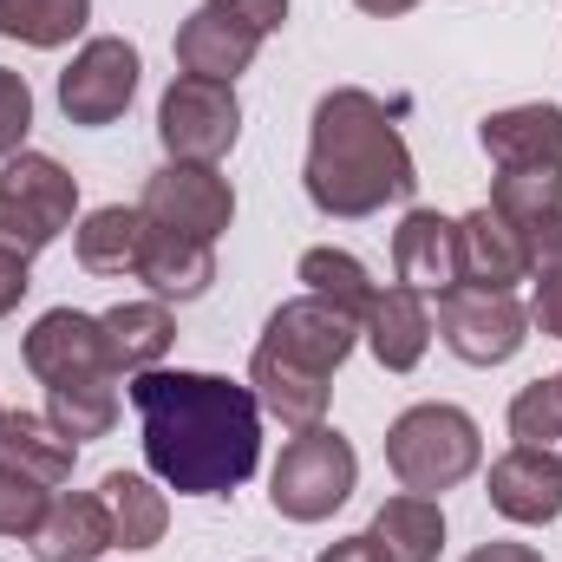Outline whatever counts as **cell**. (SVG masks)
Returning a JSON list of instances; mask_svg holds the SVG:
<instances>
[{
	"label": "cell",
	"mask_w": 562,
	"mask_h": 562,
	"mask_svg": "<svg viewBox=\"0 0 562 562\" xmlns=\"http://www.w3.org/2000/svg\"><path fill=\"white\" fill-rule=\"evenodd\" d=\"M249 393H256L262 419H281V431H314V425H327L334 380H314V373L281 367L269 353H249Z\"/></svg>",
	"instance_id": "24"
},
{
	"label": "cell",
	"mask_w": 562,
	"mask_h": 562,
	"mask_svg": "<svg viewBox=\"0 0 562 562\" xmlns=\"http://www.w3.org/2000/svg\"><path fill=\"white\" fill-rule=\"evenodd\" d=\"M360 13H373V20H400V13H413L419 0H353Z\"/></svg>",
	"instance_id": "38"
},
{
	"label": "cell",
	"mask_w": 562,
	"mask_h": 562,
	"mask_svg": "<svg viewBox=\"0 0 562 562\" xmlns=\"http://www.w3.org/2000/svg\"><path fill=\"white\" fill-rule=\"evenodd\" d=\"M144 464L177 497H229L262 471V406L249 380L196 373V367H150L132 373Z\"/></svg>",
	"instance_id": "1"
},
{
	"label": "cell",
	"mask_w": 562,
	"mask_h": 562,
	"mask_svg": "<svg viewBox=\"0 0 562 562\" xmlns=\"http://www.w3.org/2000/svg\"><path fill=\"white\" fill-rule=\"evenodd\" d=\"M0 464L33 477V484H46V491H59V484H72L79 438H66L46 413H7L0 419Z\"/></svg>",
	"instance_id": "23"
},
{
	"label": "cell",
	"mask_w": 562,
	"mask_h": 562,
	"mask_svg": "<svg viewBox=\"0 0 562 562\" xmlns=\"http://www.w3.org/2000/svg\"><path fill=\"white\" fill-rule=\"evenodd\" d=\"M157 138L170 164H223L243 138V99L223 79L177 72L157 99Z\"/></svg>",
	"instance_id": "6"
},
{
	"label": "cell",
	"mask_w": 562,
	"mask_h": 562,
	"mask_svg": "<svg viewBox=\"0 0 562 562\" xmlns=\"http://www.w3.org/2000/svg\"><path fill=\"white\" fill-rule=\"evenodd\" d=\"M301 190L321 216L334 223H367L386 203L419 196V164L413 144L400 138L393 112L367 86H334L321 92L307 119V157H301Z\"/></svg>",
	"instance_id": "2"
},
{
	"label": "cell",
	"mask_w": 562,
	"mask_h": 562,
	"mask_svg": "<svg viewBox=\"0 0 562 562\" xmlns=\"http://www.w3.org/2000/svg\"><path fill=\"white\" fill-rule=\"evenodd\" d=\"M26 543H33V562H99L112 550V517H105L99 491H53V504Z\"/></svg>",
	"instance_id": "16"
},
{
	"label": "cell",
	"mask_w": 562,
	"mask_h": 562,
	"mask_svg": "<svg viewBox=\"0 0 562 562\" xmlns=\"http://www.w3.org/2000/svg\"><path fill=\"white\" fill-rule=\"evenodd\" d=\"M314 562H386V557H380V543L360 530V537H340V543H327Z\"/></svg>",
	"instance_id": "36"
},
{
	"label": "cell",
	"mask_w": 562,
	"mask_h": 562,
	"mask_svg": "<svg viewBox=\"0 0 562 562\" xmlns=\"http://www.w3.org/2000/svg\"><path fill=\"white\" fill-rule=\"evenodd\" d=\"M367 537L380 543L386 562H438L445 557V510L438 497H419V491H400L373 510Z\"/></svg>",
	"instance_id": "25"
},
{
	"label": "cell",
	"mask_w": 562,
	"mask_h": 562,
	"mask_svg": "<svg viewBox=\"0 0 562 562\" xmlns=\"http://www.w3.org/2000/svg\"><path fill=\"white\" fill-rule=\"evenodd\" d=\"M477 464H484V431L451 400H419V406H406L400 419L386 425V471L400 477V491L445 497Z\"/></svg>",
	"instance_id": "3"
},
{
	"label": "cell",
	"mask_w": 562,
	"mask_h": 562,
	"mask_svg": "<svg viewBox=\"0 0 562 562\" xmlns=\"http://www.w3.org/2000/svg\"><path fill=\"white\" fill-rule=\"evenodd\" d=\"M99 327H105V353H112V373H119V380L164 367L170 347H177V314H170V301H157V294L105 307Z\"/></svg>",
	"instance_id": "17"
},
{
	"label": "cell",
	"mask_w": 562,
	"mask_h": 562,
	"mask_svg": "<svg viewBox=\"0 0 562 562\" xmlns=\"http://www.w3.org/2000/svg\"><path fill=\"white\" fill-rule=\"evenodd\" d=\"M99 504L112 517V550H157L170 530V491L144 471H105Z\"/></svg>",
	"instance_id": "21"
},
{
	"label": "cell",
	"mask_w": 562,
	"mask_h": 562,
	"mask_svg": "<svg viewBox=\"0 0 562 562\" xmlns=\"http://www.w3.org/2000/svg\"><path fill=\"white\" fill-rule=\"evenodd\" d=\"M138 281L157 301H196L216 281V243L177 236V229H144V256H138Z\"/></svg>",
	"instance_id": "19"
},
{
	"label": "cell",
	"mask_w": 562,
	"mask_h": 562,
	"mask_svg": "<svg viewBox=\"0 0 562 562\" xmlns=\"http://www.w3.org/2000/svg\"><path fill=\"white\" fill-rule=\"evenodd\" d=\"M491 210L537 236L550 216H562V164H504L491 183Z\"/></svg>",
	"instance_id": "26"
},
{
	"label": "cell",
	"mask_w": 562,
	"mask_h": 562,
	"mask_svg": "<svg viewBox=\"0 0 562 562\" xmlns=\"http://www.w3.org/2000/svg\"><path fill=\"white\" fill-rule=\"evenodd\" d=\"M26 288H33V256H20V249H0V321L26 301Z\"/></svg>",
	"instance_id": "35"
},
{
	"label": "cell",
	"mask_w": 562,
	"mask_h": 562,
	"mask_svg": "<svg viewBox=\"0 0 562 562\" xmlns=\"http://www.w3.org/2000/svg\"><path fill=\"white\" fill-rule=\"evenodd\" d=\"M431 307H425L419 288H380L373 294V307H367V321H360V340L373 347V360L386 367V373H413L425 360V347H431Z\"/></svg>",
	"instance_id": "15"
},
{
	"label": "cell",
	"mask_w": 562,
	"mask_h": 562,
	"mask_svg": "<svg viewBox=\"0 0 562 562\" xmlns=\"http://www.w3.org/2000/svg\"><path fill=\"white\" fill-rule=\"evenodd\" d=\"M0 419H7V406H0Z\"/></svg>",
	"instance_id": "39"
},
{
	"label": "cell",
	"mask_w": 562,
	"mask_h": 562,
	"mask_svg": "<svg viewBox=\"0 0 562 562\" xmlns=\"http://www.w3.org/2000/svg\"><path fill=\"white\" fill-rule=\"evenodd\" d=\"M72 223H79V177L59 157L20 150V157L0 164V249L40 256Z\"/></svg>",
	"instance_id": "5"
},
{
	"label": "cell",
	"mask_w": 562,
	"mask_h": 562,
	"mask_svg": "<svg viewBox=\"0 0 562 562\" xmlns=\"http://www.w3.org/2000/svg\"><path fill=\"white\" fill-rule=\"evenodd\" d=\"M431 327H438V340H445L464 367H504V360H517L524 340H530V307H524L517 294H504V288H471V281H458V288L438 294Z\"/></svg>",
	"instance_id": "7"
},
{
	"label": "cell",
	"mask_w": 562,
	"mask_h": 562,
	"mask_svg": "<svg viewBox=\"0 0 562 562\" xmlns=\"http://www.w3.org/2000/svg\"><path fill=\"white\" fill-rule=\"evenodd\" d=\"M360 484V451L347 431L334 425H314V431H294L281 445L276 471H269V504L288 524H327Z\"/></svg>",
	"instance_id": "4"
},
{
	"label": "cell",
	"mask_w": 562,
	"mask_h": 562,
	"mask_svg": "<svg viewBox=\"0 0 562 562\" xmlns=\"http://www.w3.org/2000/svg\"><path fill=\"white\" fill-rule=\"evenodd\" d=\"M510 438H517V445H550V451L562 445V386H557V373L517 386V400H510Z\"/></svg>",
	"instance_id": "31"
},
{
	"label": "cell",
	"mask_w": 562,
	"mask_h": 562,
	"mask_svg": "<svg viewBox=\"0 0 562 562\" xmlns=\"http://www.w3.org/2000/svg\"><path fill=\"white\" fill-rule=\"evenodd\" d=\"M353 347H360V314H347V307H334L321 294L281 301L276 314L262 321V340H256V353H269L281 367H301L314 380H334Z\"/></svg>",
	"instance_id": "9"
},
{
	"label": "cell",
	"mask_w": 562,
	"mask_h": 562,
	"mask_svg": "<svg viewBox=\"0 0 562 562\" xmlns=\"http://www.w3.org/2000/svg\"><path fill=\"white\" fill-rule=\"evenodd\" d=\"M26 132H33V86L26 72L0 66V164L26 150Z\"/></svg>",
	"instance_id": "33"
},
{
	"label": "cell",
	"mask_w": 562,
	"mask_h": 562,
	"mask_svg": "<svg viewBox=\"0 0 562 562\" xmlns=\"http://www.w3.org/2000/svg\"><path fill=\"white\" fill-rule=\"evenodd\" d=\"M256 53H262V40H256L249 26L223 20L216 7H196V13L177 26V66L196 72V79H223V86H236V79L256 66Z\"/></svg>",
	"instance_id": "18"
},
{
	"label": "cell",
	"mask_w": 562,
	"mask_h": 562,
	"mask_svg": "<svg viewBox=\"0 0 562 562\" xmlns=\"http://www.w3.org/2000/svg\"><path fill=\"white\" fill-rule=\"evenodd\" d=\"M458 262H464L471 288L517 294V281H530V236L517 223H504L491 203H477L471 216H458Z\"/></svg>",
	"instance_id": "14"
},
{
	"label": "cell",
	"mask_w": 562,
	"mask_h": 562,
	"mask_svg": "<svg viewBox=\"0 0 562 562\" xmlns=\"http://www.w3.org/2000/svg\"><path fill=\"white\" fill-rule=\"evenodd\" d=\"M92 26V0H0V40L59 53Z\"/></svg>",
	"instance_id": "27"
},
{
	"label": "cell",
	"mask_w": 562,
	"mask_h": 562,
	"mask_svg": "<svg viewBox=\"0 0 562 562\" xmlns=\"http://www.w3.org/2000/svg\"><path fill=\"white\" fill-rule=\"evenodd\" d=\"M203 7H216L223 20H236V26H249L256 40H269L288 26V0H203Z\"/></svg>",
	"instance_id": "34"
},
{
	"label": "cell",
	"mask_w": 562,
	"mask_h": 562,
	"mask_svg": "<svg viewBox=\"0 0 562 562\" xmlns=\"http://www.w3.org/2000/svg\"><path fill=\"white\" fill-rule=\"evenodd\" d=\"M138 79H144L138 46L125 33H92L72 53V66L59 72V112H66V125H86V132L119 125L132 112V99H138Z\"/></svg>",
	"instance_id": "8"
},
{
	"label": "cell",
	"mask_w": 562,
	"mask_h": 562,
	"mask_svg": "<svg viewBox=\"0 0 562 562\" xmlns=\"http://www.w3.org/2000/svg\"><path fill=\"white\" fill-rule=\"evenodd\" d=\"M294 281H301V294H321V301H334V307H347L360 321H367V307L380 294V281L367 276V262L353 249H307L294 262Z\"/></svg>",
	"instance_id": "28"
},
{
	"label": "cell",
	"mask_w": 562,
	"mask_h": 562,
	"mask_svg": "<svg viewBox=\"0 0 562 562\" xmlns=\"http://www.w3.org/2000/svg\"><path fill=\"white\" fill-rule=\"evenodd\" d=\"M530 327L543 340H562V216L530 236Z\"/></svg>",
	"instance_id": "30"
},
{
	"label": "cell",
	"mask_w": 562,
	"mask_h": 562,
	"mask_svg": "<svg viewBox=\"0 0 562 562\" xmlns=\"http://www.w3.org/2000/svg\"><path fill=\"white\" fill-rule=\"evenodd\" d=\"M484 497L504 524L543 530L562 517V451L550 445H510L504 458H491L484 471Z\"/></svg>",
	"instance_id": "12"
},
{
	"label": "cell",
	"mask_w": 562,
	"mask_h": 562,
	"mask_svg": "<svg viewBox=\"0 0 562 562\" xmlns=\"http://www.w3.org/2000/svg\"><path fill=\"white\" fill-rule=\"evenodd\" d=\"M393 281L400 288H419V294H445L464 281V262H458V216H438L413 203L393 229Z\"/></svg>",
	"instance_id": "13"
},
{
	"label": "cell",
	"mask_w": 562,
	"mask_h": 562,
	"mask_svg": "<svg viewBox=\"0 0 562 562\" xmlns=\"http://www.w3.org/2000/svg\"><path fill=\"white\" fill-rule=\"evenodd\" d=\"M20 360L40 386H72V380H99L112 373V353H105V327L99 314L86 307H46L26 340H20Z\"/></svg>",
	"instance_id": "11"
},
{
	"label": "cell",
	"mask_w": 562,
	"mask_h": 562,
	"mask_svg": "<svg viewBox=\"0 0 562 562\" xmlns=\"http://www.w3.org/2000/svg\"><path fill=\"white\" fill-rule=\"evenodd\" d=\"M477 144L497 170L504 164H562V105H550V99L504 105L477 125Z\"/></svg>",
	"instance_id": "20"
},
{
	"label": "cell",
	"mask_w": 562,
	"mask_h": 562,
	"mask_svg": "<svg viewBox=\"0 0 562 562\" xmlns=\"http://www.w3.org/2000/svg\"><path fill=\"white\" fill-rule=\"evenodd\" d=\"M138 210L157 229H177V236H196V243H223L229 223H236V183L216 164H170L164 157V170L144 177Z\"/></svg>",
	"instance_id": "10"
},
{
	"label": "cell",
	"mask_w": 562,
	"mask_h": 562,
	"mask_svg": "<svg viewBox=\"0 0 562 562\" xmlns=\"http://www.w3.org/2000/svg\"><path fill=\"white\" fill-rule=\"evenodd\" d=\"M144 210L138 203H99L72 223V256L86 276H138L144 256Z\"/></svg>",
	"instance_id": "22"
},
{
	"label": "cell",
	"mask_w": 562,
	"mask_h": 562,
	"mask_svg": "<svg viewBox=\"0 0 562 562\" xmlns=\"http://www.w3.org/2000/svg\"><path fill=\"white\" fill-rule=\"evenodd\" d=\"M464 562H543L537 543H510V537H497V543H477Z\"/></svg>",
	"instance_id": "37"
},
{
	"label": "cell",
	"mask_w": 562,
	"mask_h": 562,
	"mask_svg": "<svg viewBox=\"0 0 562 562\" xmlns=\"http://www.w3.org/2000/svg\"><path fill=\"white\" fill-rule=\"evenodd\" d=\"M46 419L59 425L66 438H105L119 425V373L99 380H72V386H46Z\"/></svg>",
	"instance_id": "29"
},
{
	"label": "cell",
	"mask_w": 562,
	"mask_h": 562,
	"mask_svg": "<svg viewBox=\"0 0 562 562\" xmlns=\"http://www.w3.org/2000/svg\"><path fill=\"white\" fill-rule=\"evenodd\" d=\"M557 386H562V373H557Z\"/></svg>",
	"instance_id": "40"
},
{
	"label": "cell",
	"mask_w": 562,
	"mask_h": 562,
	"mask_svg": "<svg viewBox=\"0 0 562 562\" xmlns=\"http://www.w3.org/2000/svg\"><path fill=\"white\" fill-rule=\"evenodd\" d=\"M46 504H53L46 484H33V477H20V471L0 464V537H33L40 517H46Z\"/></svg>",
	"instance_id": "32"
}]
</instances>
